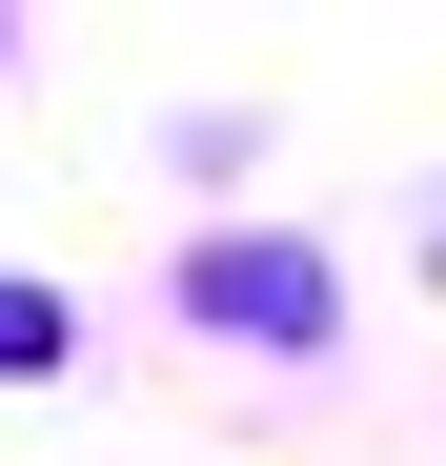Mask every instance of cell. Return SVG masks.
Here are the masks:
<instances>
[{"label":"cell","instance_id":"1","mask_svg":"<svg viewBox=\"0 0 446 466\" xmlns=\"http://www.w3.org/2000/svg\"><path fill=\"white\" fill-rule=\"evenodd\" d=\"M203 325H264V345H325V264H305V244H203Z\"/></svg>","mask_w":446,"mask_h":466},{"label":"cell","instance_id":"2","mask_svg":"<svg viewBox=\"0 0 446 466\" xmlns=\"http://www.w3.org/2000/svg\"><path fill=\"white\" fill-rule=\"evenodd\" d=\"M0 365H61V304L41 284H0Z\"/></svg>","mask_w":446,"mask_h":466}]
</instances>
